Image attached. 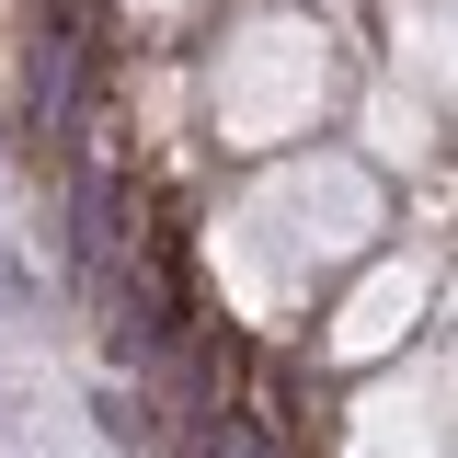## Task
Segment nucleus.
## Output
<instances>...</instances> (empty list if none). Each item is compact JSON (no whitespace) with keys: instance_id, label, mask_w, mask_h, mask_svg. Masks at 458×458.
I'll return each instance as SVG.
<instances>
[{"instance_id":"nucleus-1","label":"nucleus","mask_w":458,"mask_h":458,"mask_svg":"<svg viewBox=\"0 0 458 458\" xmlns=\"http://www.w3.org/2000/svg\"><path fill=\"white\" fill-rule=\"evenodd\" d=\"M92 57H104V23H92V0H35V23H23V114H35V138H81V114H92Z\"/></svg>"}]
</instances>
